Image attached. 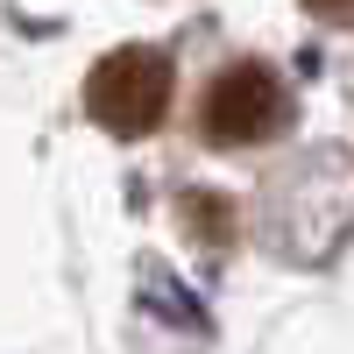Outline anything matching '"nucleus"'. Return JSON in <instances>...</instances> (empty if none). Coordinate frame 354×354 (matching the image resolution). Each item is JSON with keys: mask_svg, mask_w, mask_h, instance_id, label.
Here are the masks:
<instances>
[{"mask_svg": "<svg viewBox=\"0 0 354 354\" xmlns=\"http://www.w3.org/2000/svg\"><path fill=\"white\" fill-rule=\"evenodd\" d=\"M170 57L149 50V43H121L106 50L93 78H85V113L113 135H149L163 113H170Z\"/></svg>", "mask_w": 354, "mask_h": 354, "instance_id": "1", "label": "nucleus"}, {"mask_svg": "<svg viewBox=\"0 0 354 354\" xmlns=\"http://www.w3.org/2000/svg\"><path fill=\"white\" fill-rule=\"evenodd\" d=\"M290 121V93L270 64H227L198 100V128L220 149H248V142H270Z\"/></svg>", "mask_w": 354, "mask_h": 354, "instance_id": "2", "label": "nucleus"}, {"mask_svg": "<svg viewBox=\"0 0 354 354\" xmlns=\"http://www.w3.org/2000/svg\"><path fill=\"white\" fill-rule=\"evenodd\" d=\"M312 15H326V21H354V0H305Z\"/></svg>", "mask_w": 354, "mask_h": 354, "instance_id": "3", "label": "nucleus"}]
</instances>
